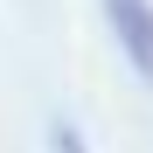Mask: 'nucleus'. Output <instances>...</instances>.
I'll return each instance as SVG.
<instances>
[{
	"label": "nucleus",
	"instance_id": "1",
	"mask_svg": "<svg viewBox=\"0 0 153 153\" xmlns=\"http://www.w3.org/2000/svg\"><path fill=\"white\" fill-rule=\"evenodd\" d=\"M97 7H105V21H111L118 56L153 84V0H97Z\"/></svg>",
	"mask_w": 153,
	"mask_h": 153
},
{
	"label": "nucleus",
	"instance_id": "2",
	"mask_svg": "<svg viewBox=\"0 0 153 153\" xmlns=\"http://www.w3.org/2000/svg\"><path fill=\"white\" fill-rule=\"evenodd\" d=\"M49 153H84V132L70 118H49Z\"/></svg>",
	"mask_w": 153,
	"mask_h": 153
}]
</instances>
